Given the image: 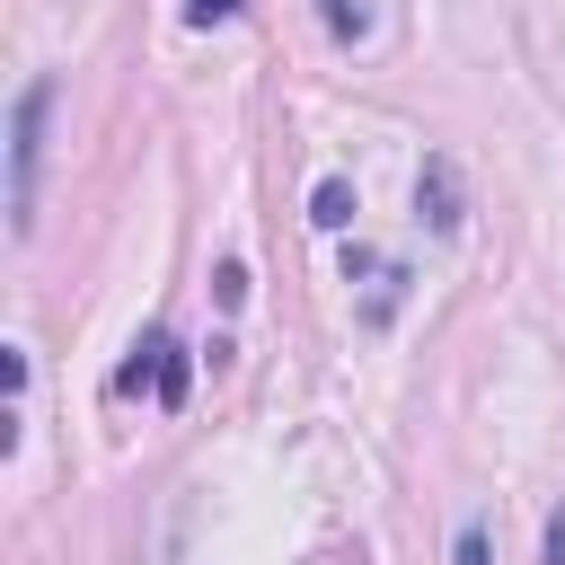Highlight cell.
<instances>
[{
  "mask_svg": "<svg viewBox=\"0 0 565 565\" xmlns=\"http://www.w3.org/2000/svg\"><path fill=\"white\" fill-rule=\"evenodd\" d=\"M44 115H53V79H26L9 106V230H35V168H44Z\"/></svg>",
  "mask_w": 565,
  "mask_h": 565,
  "instance_id": "obj_1",
  "label": "cell"
},
{
  "mask_svg": "<svg viewBox=\"0 0 565 565\" xmlns=\"http://www.w3.org/2000/svg\"><path fill=\"white\" fill-rule=\"evenodd\" d=\"M185 380H194V362H185V344H177L168 327H150V335L132 344V362L115 371V397H132V388H150L159 406H185Z\"/></svg>",
  "mask_w": 565,
  "mask_h": 565,
  "instance_id": "obj_2",
  "label": "cell"
},
{
  "mask_svg": "<svg viewBox=\"0 0 565 565\" xmlns=\"http://www.w3.org/2000/svg\"><path fill=\"white\" fill-rule=\"evenodd\" d=\"M371 282V300H362V327H388L397 318V300H406V265H388V256H371V247H344V282Z\"/></svg>",
  "mask_w": 565,
  "mask_h": 565,
  "instance_id": "obj_3",
  "label": "cell"
},
{
  "mask_svg": "<svg viewBox=\"0 0 565 565\" xmlns=\"http://www.w3.org/2000/svg\"><path fill=\"white\" fill-rule=\"evenodd\" d=\"M415 221H424V230H441V238H450V230L468 221V203H459V177H450V159H424V177H415Z\"/></svg>",
  "mask_w": 565,
  "mask_h": 565,
  "instance_id": "obj_4",
  "label": "cell"
},
{
  "mask_svg": "<svg viewBox=\"0 0 565 565\" xmlns=\"http://www.w3.org/2000/svg\"><path fill=\"white\" fill-rule=\"evenodd\" d=\"M309 221H318V230H344V221H353V185H344V177H318V185H309Z\"/></svg>",
  "mask_w": 565,
  "mask_h": 565,
  "instance_id": "obj_5",
  "label": "cell"
},
{
  "mask_svg": "<svg viewBox=\"0 0 565 565\" xmlns=\"http://www.w3.org/2000/svg\"><path fill=\"white\" fill-rule=\"evenodd\" d=\"M318 18H327V35H335V44H353V35L371 26V18L353 9V0H318Z\"/></svg>",
  "mask_w": 565,
  "mask_h": 565,
  "instance_id": "obj_6",
  "label": "cell"
},
{
  "mask_svg": "<svg viewBox=\"0 0 565 565\" xmlns=\"http://www.w3.org/2000/svg\"><path fill=\"white\" fill-rule=\"evenodd\" d=\"M212 291H221V309H238V300H247V265H238V256H230V265H221V274H212Z\"/></svg>",
  "mask_w": 565,
  "mask_h": 565,
  "instance_id": "obj_7",
  "label": "cell"
},
{
  "mask_svg": "<svg viewBox=\"0 0 565 565\" xmlns=\"http://www.w3.org/2000/svg\"><path fill=\"white\" fill-rule=\"evenodd\" d=\"M238 0H185V26H230Z\"/></svg>",
  "mask_w": 565,
  "mask_h": 565,
  "instance_id": "obj_8",
  "label": "cell"
},
{
  "mask_svg": "<svg viewBox=\"0 0 565 565\" xmlns=\"http://www.w3.org/2000/svg\"><path fill=\"white\" fill-rule=\"evenodd\" d=\"M450 565H486V530H459V547H450Z\"/></svg>",
  "mask_w": 565,
  "mask_h": 565,
  "instance_id": "obj_9",
  "label": "cell"
},
{
  "mask_svg": "<svg viewBox=\"0 0 565 565\" xmlns=\"http://www.w3.org/2000/svg\"><path fill=\"white\" fill-rule=\"evenodd\" d=\"M547 565H565V512H547Z\"/></svg>",
  "mask_w": 565,
  "mask_h": 565,
  "instance_id": "obj_10",
  "label": "cell"
}]
</instances>
